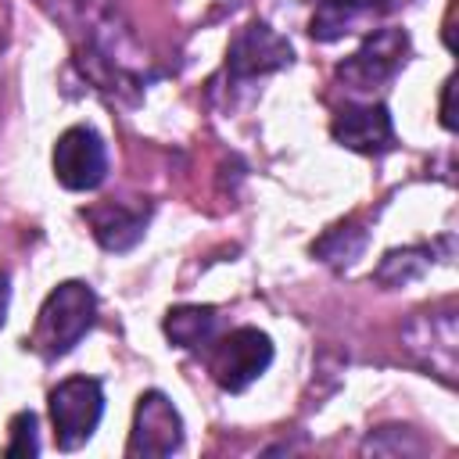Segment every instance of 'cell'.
Listing matches in <instances>:
<instances>
[{
    "instance_id": "6da1fadb",
    "label": "cell",
    "mask_w": 459,
    "mask_h": 459,
    "mask_svg": "<svg viewBox=\"0 0 459 459\" xmlns=\"http://www.w3.org/2000/svg\"><path fill=\"white\" fill-rule=\"evenodd\" d=\"M93 319H97V294L90 290V283H82V280L57 283L36 316L32 348L47 362H54L82 341V333L93 326Z\"/></svg>"
},
{
    "instance_id": "7a4b0ae2",
    "label": "cell",
    "mask_w": 459,
    "mask_h": 459,
    "mask_svg": "<svg viewBox=\"0 0 459 459\" xmlns=\"http://www.w3.org/2000/svg\"><path fill=\"white\" fill-rule=\"evenodd\" d=\"M273 362V341L258 326H237L208 348V369L230 394L251 387Z\"/></svg>"
},
{
    "instance_id": "3957f363",
    "label": "cell",
    "mask_w": 459,
    "mask_h": 459,
    "mask_svg": "<svg viewBox=\"0 0 459 459\" xmlns=\"http://www.w3.org/2000/svg\"><path fill=\"white\" fill-rule=\"evenodd\" d=\"M104 416V391L93 377H68L50 391L54 441L65 452L82 448Z\"/></svg>"
},
{
    "instance_id": "277c9868",
    "label": "cell",
    "mask_w": 459,
    "mask_h": 459,
    "mask_svg": "<svg viewBox=\"0 0 459 459\" xmlns=\"http://www.w3.org/2000/svg\"><path fill=\"white\" fill-rule=\"evenodd\" d=\"M405 54H409V32L405 29H377L366 36V43L348 61L337 65V79L348 90L369 93V90L384 86L405 65Z\"/></svg>"
},
{
    "instance_id": "5b68a950",
    "label": "cell",
    "mask_w": 459,
    "mask_h": 459,
    "mask_svg": "<svg viewBox=\"0 0 459 459\" xmlns=\"http://www.w3.org/2000/svg\"><path fill=\"white\" fill-rule=\"evenodd\" d=\"M54 176L65 190H97L108 176V151L97 129L72 126L54 143Z\"/></svg>"
},
{
    "instance_id": "8992f818",
    "label": "cell",
    "mask_w": 459,
    "mask_h": 459,
    "mask_svg": "<svg viewBox=\"0 0 459 459\" xmlns=\"http://www.w3.org/2000/svg\"><path fill=\"white\" fill-rule=\"evenodd\" d=\"M179 445H183V420H179L176 405H172L161 391L140 394L126 455H133V459H136V455H143V459H161V455H172Z\"/></svg>"
},
{
    "instance_id": "52a82bcc",
    "label": "cell",
    "mask_w": 459,
    "mask_h": 459,
    "mask_svg": "<svg viewBox=\"0 0 459 459\" xmlns=\"http://www.w3.org/2000/svg\"><path fill=\"white\" fill-rule=\"evenodd\" d=\"M294 57L290 43L283 36H276L265 22H251L244 25L233 43H230V54H226V75L230 79H255V75H265V72H276V68H287Z\"/></svg>"
},
{
    "instance_id": "ba28073f",
    "label": "cell",
    "mask_w": 459,
    "mask_h": 459,
    "mask_svg": "<svg viewBox=\"0 0 459 459\" xmlns=\"http://www.w3.org/2000/svg\"><path fill=\"white\" fill-rule=\"evenodd\" d=\"M333 140L359 151V154H384L394 143V126L384 104H348L337 111L330 126Z\"/></svg>"
},
{
    "instance_id": "9c48e42d",
    "label": "cell",
    "mask_w": 459,
    "mask_h": 459,
    "mask_svg": "<svg viewBox=\"0 0 459 459\" xmlns=\"http://www.w3.org/2000/svg\"><path fill=\"white\" fill-rule=\"evenodd\" d=\"M387 7H391V0H319L312 11L308 32L319 43H333L355 29L373 25Z\"/></svg>"
},
{
    "instance_id": "30bf717a",
    "label": "cell",
    "mask_w": 459,
    "mask_h": 459,
    "mask_svg": "<svg viewBox=\"0 0 459 459\" xmlns=\"http://www.w3.org/2000/svg\"><path fill=\"white\" fill-rule=\"evenodd\" d=\"M82 215L93 226L97 244L108 247V251H129L143 237V226H147V212H136V208H126V204H115V201L82 208Z\"/></svg>"
},
{
    "instance_id": "8fae6325",
    "label": "cell",
    "mask_w": 459,
    "mask_h": 459,
    "mask_svg": "<svg viewBox=\"0 0 459 459\" xmlns=\"http://www.w3.org/2000/svg\"><path fill=\"white\" fill-rule=\"evenodd\" d=\"M215 323H219V316L212 305H179V308H169L165 333L179 348H201L212 341Z\"/></svg>"
},
{
    "instance_id": "7c38bea8",
    "label": "cell",
    "mask_w": 459,
    "mask_h": 459,
    "mask_svg": "<svg viewBox=\"0 0 459 459\" xmlns=\"http://www.w3.org/2000/svg\"><path fill=\"white\" fill-rule=\"evenodd\" d=\"M430 265L427 251H416V247H405V251H387L380 269H377V280L387 283V287H402L409 280H416L423 269Z\"/></svg>"
},
{
    "instance_id": "4fadbf2b",
    "label": "cell",
    "mask_w": 459,
    "mask_h": 459,
    "mask_svg": "<svg viewBox=\"0 0 459 459\" xmlns=\"http://www.w3.org/2000/svg\"><path fill=\"white\" fill-rule=\"evenodd\" d=\"M348 233H351V226H337V230H330L312 251L316 255H323L326 262H333V265H348V262H355L359 255H362V247H366V240H351L348 244Z\"/></svg>"
},
{
    "instance_id": "5bb4252c",
    "label": "cell",
    "mask_w": 459,
    "mask_h": 459,
    "mask_svg": "<svg viewBox=\"0 0 459 459\" xmlns=\"http://www.w3.org/2000/svg\"><path fill=\"white\" fill-rule=\"evenodd\" d=\"M7 430H11V441H7V455H36L39 452V434H36V412H29V409H22V412H14L11 416V423H7Z\"/></svg>"
},
{
    "instance_id": "9a60e30c",
    "label": "cell",
    "mask_w": 459,
    "mask_h": 459,
    "mask_svg": "<svg viewBox=\"0 0 459 459\" xmlns=\"http://www.w3.org/2000/svg\"><path fill=\"white\" fill-rule=\"evenodd\" d=\"M441 122H445V129H455V118H452V79L445 82V100H441Z\"/></svg>"
},
{
    "instance_id": "2e32d148",
    "label": "cell",
    "mask_w": 459,
    "mask_h": 459,
    "mask_svg": "<svg viewBox=\"0 0 459 459\" xmlns=\"http://www.w3.org/2000/svg\"><path fill=\"white\" fill-rule=\"evenodd\" d=\"M7 298H11V287H7V276H0V326L7 319Z\"/></svg>"
}]
</instances>
